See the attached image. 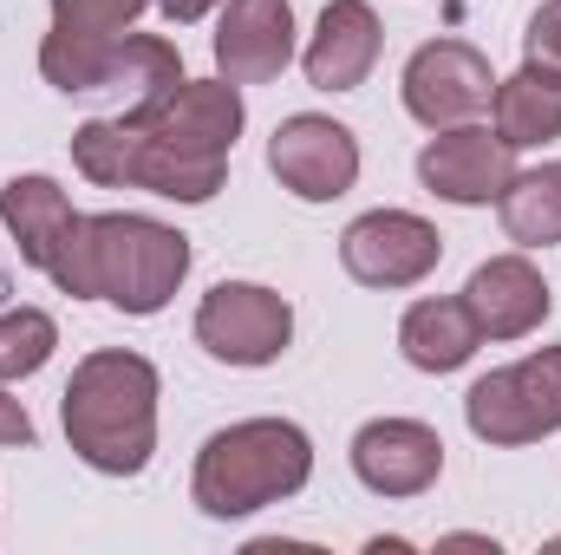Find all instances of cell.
Segmentation results:
<instances>
[{
  "mask_svg": "<svg viewBox=\"0 0 561 555\" xmlns=\"http://www.w3.org/2000/svg\"><path fill=\"white\" fill-rule=\"evenodd\" d=\"M190 275V236L157 223V216H131V209H105V216H79L53 281L72 301H112L118 314H163L170 294Z\"/></svg>",
  "mask_w": 561,
  "mask_h": 555,
  "instance_id": "1",
  "label": "cell"
},
{
  "mask_svg": "<svg viewBox=\"0 0 561 555\" xmlns=\"http://www.w3.org/2000/svg\"><path fill=\"white\" fill-rule=\"evenodd\" d=\"M157 393L163 386L144 353H125V347L85 353L59 393L66 444L105 477H138L157 451Z\"/></svg>",
  "mask_w": 561,
  "mask_h": 555,
  "instance_id": "2",
  "label": "cell"
},
{
  "mask_svg": "<svg viewBox=\"0 0 561 555\" xmlns=\"http://www.w3.org/2000/svg\"><path fill=\"white\" fill-rule=\"evenodd\" d=\"M307 477H313V438L294 418H242L196 451L190 497L203 517L236 523L268 503H287L294 490H307Z\"/></svg>",
  "mask_w": 561,
  "mask_h": 555,
  "instance_id": "3",
  "label": "cell"
},
{
  "mask_svg": "<svg viewBox=\"0 0 561 555\" xmlns=\"http://www.w3.org/2000/svg\"><path fill=\"white\" fill-rule=\"evenodd\" d=\"M463 424L483 444H536L561 431V347H536L529 360L483 373L463 393Z\"/></svg>",
  "mask_w": 561,
  "mask_h": 555,
  "instance_id": "4",
  "label": "cell"
},
{
  "mask_svg": "<svg viewBox=\"0 0 561 555\" xmlns=\"http://www.w3.org/2000/svg\"><path fill=\"white\" fill-rule=\"evenodd\" d=\"M157 0H53V33L39 39V72L53 92H105L125 26Z\"/></svg>",
  "mask_w": 561,
  "mask_h": 555,
  "instance_id": "5",
  "label": "cell"
},
{
  "mask_svg": "<svg viewBox=\"0 0 561 555\" xmlns=\"http://www.w3.org/2000/svg\"><path fill=\"white\" fill-rule=\"evenodd\" d=\"M287 340H294V307L262 281H216L196 307V347L222 366H275Z\"/></svg>",
  "mask_w": 561,
  "mask_h": 555,
  "instance_id": "6",
  "label": "cell"
},
{
  "mask_svg": "<svg viewBox=\"0 0 561 555\" xmlns=\"http://www.w3.org/2000/svg\"><path fill=\"white\" fill-rule=\"evenodd\" d=\"M399 92H405V112L424 132H450V125H470L477 112H490L496 72H490V59L470 39H424L405 59Z\"/></svg>",
  "mask_w": 561,
  "mask_h": 555,
  "instance_id": "7",
  "label": "cell"
},
{
  "mask_svg": "<svg viewBox=\"0 0 561 555\" xmlns=\"http://www.w3.org/2000/svg\"><path fill=\"white\" fill-rule=\"evenodd\" d=\"M268 170L300 203H333L359 183V138L327 112H294L268 138Z\"/></svg>",
  "mask_w": 561,
  "mask_h": 555,
  "instance_id": "8",
  "label": "cell"
},
{
  "mask_svg": "<svg viewBox=\"0 0 561 555\" xmlns=\"http://www.w3.org/2000/svg\"><path fill=\"white\" fill-rule=\"evenodd\" d=\"M340 262L359 287H419L444 262V236L412 209H366L340 236Z\"/></svg>",
  "mask_w": 561,
  "mask_h": 555,
  "instance_id": "9",
  "label": "cell"
},
{
  "mask_svg": "<svg viewBox=\"0 0 561 555\" xmlns=\"http://www.w3.org/2000/svg\"><path fill=\"white\" fill-rule=\"evenodd\" d=\"M510 177H516V150L483 125H450L419 150V183L444 203H463V209L503 203Z\"/></svg>",
  "mask_w": 561,
  "mask_h": 555,
  "instance_id": "10",
  "label": "cell"
},
{
  "mask_svg": "<svg viewBox=\"0 0 561 555\" xmlns=\"http://www.w3.org/2000/svg\"><path fill=\"white\" fill-rule=\"evenodd\" d=\"M444 471V438L419 418H373L353 438V477L373 497H424Z\"/></svg>",
  "mask_w": 561,
  "mask_h": 555,
  "instance_id": "11",
  "label": "cell"
},
{
  "mask_svg": "<svg viewBox=\"0 0 561 555\" xmlns=\"http://www.w3.org/2000/svg\"><path fill=\"white\" fill-rule=\"evenodd\" d=\"M242 125H249V112H242V86L236 79H183L150 118H144V132L163 144H176V150H190V157H229L236 138H242Z\"/></svg>",
  "mask_w": 561,
  "mask_h": 555,
  "instance_id": "12",
  "label": "cell"
},
{
  "mask_svg": "<svg viewBox=\"0 0 561 555\" xmlns=\"http://www.w3.org/2000/svg\"><path fill=\"white\" fill-rule=\"evenodd\" d=\"M294 59V7L287 0H222L216 72L236 86H268Z\"/></svg>",
  "mask_w": 561,
  "mask_h": 555,
  "instance_id": "13",
  "label": "cell"
},
{
  "mask_svg": "<svg viewBox=\"0 0 561 555\" xmlns=\"http://www.w3.org/2000/svg\"><path fill=\"white\" fill-rule=\"evenodd\" d=\"M463 307H470L483 340H523V333H536L549 320L556 294H549V281L529 256H490L463 281Z\"/></svg>",
  "mask_w": 561,
  "mask_h": 555,
  "instance_id": "14",
  "label": "cell"
},
{
  "mask_svg": "<svg viewBox=\"0 0 561 555\" xmlns=\"http://www.w3.org/2000/svg\"><path fill=\"white\" fill-rule=\"evenodd\" d=\"M379 39H386V33H379V13H373L366 0H327L313 39H307V53H300L307 86H313V92H359L366 72L379 66Z\"/></svg>",
  "mask_w": 561,
  "mask_h": 555,
  "instance_id": "15",
  "label": "cell"
},
{
  "mask_svg": "<svg viewBox=\"0 0 561 555\" xmlns=\"http://www.w3.org/2000/svg\"><path fill=\"white\" fill-rule=\"evenodd\" d=\"M0 223H7V236L20 242V262L53 275V262H59V249H66L79 209H72V196H66L53 177H13V183L0 190Z\"/></svg>",
  "mask_w": 561,
  "mask_h": 555,
  "instance_id": "16",
  "label": "cell"
},
{
  "mask_svg": "<svg viewBox=\"0 0 561 555\" xmlns=\"http://www.w3.org/2000/svg\"><path fill=\"white\" fill-rule=\"evenodd\" d=\"M222 170L229 157H190L176 144L150 138L144 125H131V170H125V190H150L163 203H209L222 190Z\"/></svg>",
  "mask_w": 561,
  "mask_h": 555,
  "instance_id": "17",
  "label": "cell"
},
{
  "mask_svg": "<svg viewBox=\"0 0 561 555\" xmlns=\"http://www.w3.org/2000/svg\"><path fill=\"white\" fill-rule=\"evenodd\" d=\"M490 132L510 150H536L561 138V79L542 66H523L516 79H496L490 92Z\"/></svg>",
  "mask_w": 561,
  "mask_h": 555,
  "instance_id": "18",
  "label": "cell"
},
{
  "mask_svg": "<svg viewBox=\"0 0 561 555\" xmlns=\"http://www.w3.org/2000/svg\"><path fill=\"white\" fill-rule=\"evenodd\" d=\"M477 347H483V333H477L463 294L457 301H412L405 320H399V353L419 373H457Z\"/></svg>",
  "mask_w": 561,
  "mask_h": 555,
  "instance_id": "19",
  "label": "cell"
},
{
  "mask_svg": "<svg viewBox=\"0 0 561 555\" xmlns=\"http://www.w3.org/2000/svg\"><path fill=\"white\" fill-rule=\"evenodd\" d=\"M176 86H183V53H176L170 39H157V33H125L118 66H112V79H105V92H125V118L144 125Z\"/></svg>",
  "mask_w": 561,
  "mask_h": 555,
  "instance_id": "20",
  "label": "cell"
},
{
  "mask_svg": "<svg viewBox=\"0 0 561 555\" xmlns=\"http://www.w3.org/2000/svg\"><path fill=\"white\" fill-rule=\"evenodd\" d=\"M503 229L516 249H556L561 242V157L542 170H516L503 190Z\"/></svg>",
  "mask_w": 561,
  "mask_h": 555,
  "instance_id": "21",
  "label": "cell"
},
{
  "mask_svg": "<svg viewBox=\"0 0 561 555\" xmlns=\"http://www.w3.org/2000/svg\"><path fill=\"white\" fill-rule=\"evenodd\" d=\"M59 347V320L46 307H0V380H33Z\"/></svg>",
  "mask_w": 561,
  "mask_h": 555,
  "instance_id": "22",
  "label": "cell"
},
{
  "mask_svg": "<svg viewBox=\"0 0 561 555\" xmlns=\"http://www.w3.org/2000/svg\"><path fill=\"white\" fill-rule=\"evenodd\" d=\"M523 53H529V66H542V72L561 79V0L536 7V20H529V33H523Z\"/></svg>",
  "mask_w": 561,
  "mask_h": 555,
  "instance_id": "23",
  "label": "cell"
},
{
  "mask_svg": "<svg viewBox=\"0 0 561 555\" xmlns=\"http://www.w3.org/2000/svg\"><path fill=\"white\" fill-rule=\"evenodd\" d=\"M0 444H33V418L20 399H7V386H0Z\"/></svg>",
  "mask_w": 561,
  "mask_h": 555,
  "instance_id": "24",
  "label": "cell"
},
{
  "mask_svg": "<svg viewBox=\"0 0 561 555\" xmlns=\"http://www.w3.org/2000/svg\"><path fill=\"white\" fill-rule=\"evenodd\" d=\"M163 7V20H176V26H190V20H203V13H216L222 0H157Z\"/></svg>",
  "mask_w": 561,
  "mask_h": 555,
  "instance_id": "25",
  "label": "cell"
},
{
  "mask_svg": "<svg viewBox=\"0 0 561 555\" xmlns=\"http://www.w3.org/2000/svg\"><path fill=\"white\" fill-rule=\"evenodd\" d=\"M7 294H13V287H7V269H0V307H7Z\"/></svg>",
  "mask_w": 561,
  "mask_h": 555,
  "instance_id": "26",
  "label": "cell"
}]
</instances>
